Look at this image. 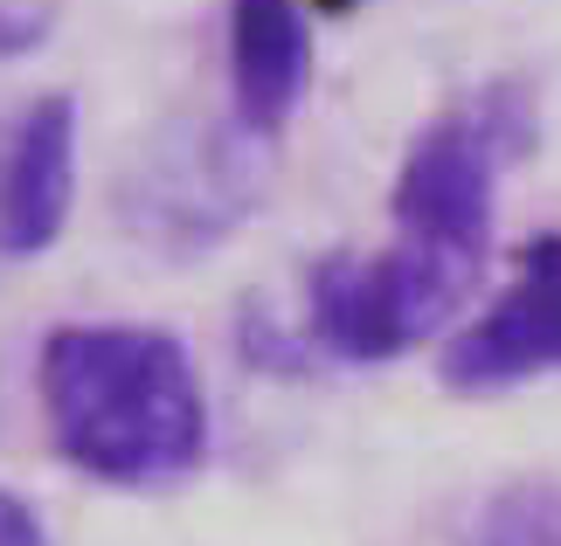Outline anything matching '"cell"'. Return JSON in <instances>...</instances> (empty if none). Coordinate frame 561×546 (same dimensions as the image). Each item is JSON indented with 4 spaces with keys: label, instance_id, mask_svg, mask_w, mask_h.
<instances>
[{
    "label": "cell",
    "instance_id": "6da1fadb",
    "mask_svg": "<svg viewBox=\"0 0 561 546\" xmlns=\"http://www.w3.org/2000/svg\"><path fill=\"white\" fill-rule=\"evenodd\" d=\"M49 450L104 491H167L208 464V395L194 353L139 318H70L35 346Z\"/></svg>",
    "mask_w": 561,
    "mask_h": 546
},
{
    "label": "cell",
    "instance_id": "7a4b0ae2",
    "mask_svg": "<svg viewBox=\"0 0 561 546\" xmlns=\"http://www.w3.org/2000/svg\"><path fill=\"white\" fill-rule=\"evenodd\" d=\"M479 270L388 235L381 249H327L306 270V339L340 367H388L465 325Z\"/></svg>",
    "mask_w": 561,
    "mask_h": 546
},
{
    "label": "cell",
    "instance_id": "3957f363",
    "mask_svg": "<svg viewBox=\"0 0 561 546\" xmlns=\"http://www.w3.org/2000/svg\"><path fill=\"white\" fill-rule=\"evenodd\" d=\"M520 146L527 132L513 125V104L500 97H479V104L430 118L402 146V166L388 181V229L402 243L450 256V264L485 270L492 214H500V173L513 166Z\"/></svg>",
    "mask_w": 561,
    "mask_h": 546
},
{
    "label": "cell",
    "instance_id": "277c9868",
    "mask_svg": "<svg viewBox=\"0 0 561 546\" xmlns=\"http://www.w3.org/2000/svg\"><path fill=\"white\" fill-rule=\"evenodd\" d=\"M256 146L264 139H250L243 125L153 139V152H139L118 181V222L167 256L215 249L229 229H243L256 201Z\"/></svg>",
    "mask_w": 561,
    "mask_h": 546
},
{
    "label": "cell",
    "instance_id": "5b68a950",
    "mask_svg": "<svg viewBox=\"0 0 561 546\" xmlns=\"http://www.w3.org/2000/svg\"><path fill=\"white\" fill-rule=\"evenodd\" d=\"M548 374H561V229L527 235L500 298L465 312V325L437 346V381L465 402L513 395Z\"/></svg>",
    "mask_w": 561,
    "mask_h": 546
},
{
    "label": "cell",
    "instance_id": "8992f818",
    "mask_svg": "<svg viewBox=\"0 0 561 546\" xmlns=\"http://www.w3.org/2000/svg\"><path fill=\"white\" fill-rule=\"evenodd\" d=\"M83 194V118L70 91H35L0 112V264H35L70 235Z\"/></svg>",
    "mask_w": 561,
    "mask_h": 546
},
{
    "label": "cell",
    "instance_id": "52a82bcc",
    "mask_svg": "<svg viewBox=\"0 0 561 546\" xmlns=\"http://www.w3.org/2000/svg\"><path fill=\"white\" fill-rule=\"evenodd\" d=\"M222 70H229V125L250 139H277L306 112L319 77V42L306 0H229L222 14Z\"/></svg>",
    "mask_w": 561,
    "mask_h": 546
},
{
    "label": "cell",
    "instance_id": "ba28073f",
    "mask_svg": "<svg viewBox=\"0 0 561 546\" xmlns=\"http://www.w3.org/2000/svg\"><path fill=\"white\" fill-rule=\"evenodd\" d=\"M465 546H561V477L492 491L465 526Z\"/></svg>",
    "mask_w": 561,
    "mask_h": 546
},
{
    "label": "cell",
    "instance_id": "9c48e42d",
    "mask_svg": "<svg viewBox=\"0 0 561 546\" xmlns=\"http://www.w3.org/2000/svg\"><path fill=\"white\" fill-rule=\"evenodd\" d=\"M56 14H62V0H0V62L35 56L56 35Z\"/></svg>",
    "mask_w": 561,
    "mask_h": 546
},
{
    "label": "cell",
    "instance_id": "30bf717a",
    "mask_svg": "<svg viewBox=\"0 0 561 546\" xmlns=\"http://www.w3.org/2000/svg\"><path fill=\"white\" fill-rule=\"evenodd\" d=\"M0 546H49V526H42V512H35L14 485H0Z\"/></svg>",
    "mask_w": 561,
    "mask_h": 546
},
{
    "label": "cell",
    "instance_id": "8fae6325",
    "mask_svg": "<svg viewBox=\"0 0 561 546\" xmlns=\"http://www.w3.org/2000/svg\"><path fill=\"white\" fill-rule=\"evenodd\" d=\"M312 14H347V8H360V0H306Z\"/></svg>",
    "mask_w": 561,
    "mask_h": 546
}]
</instances>
